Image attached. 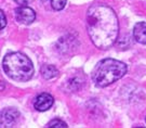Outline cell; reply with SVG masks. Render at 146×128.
Here are the masks:
<instances>
[{"label": "cell", "mask_w": 146, "mask_h": 128, "mask_svg": "<svg viewBox=\"0 0 146 128\" xmlns=\"http://www.w3.org/2000/svg\"><path fill=\"white\" fill-rule=\"evenodd\" d=\"M87 29L91 41L100 49H108L118 38L116 12L104 3H94L87 11Z\"/></svg>", "instance_id": "6da1fadb"}, {"label": "cell", "mask_w": 146, "mask_h": 128, "mask_svg": "<svg viewBox=\"0 0 146 128\" xmlns=\"http://www.w3.org/2000/svg\"><path fill=\"white\" fill-rule=\"evenodd\" d=\"M127 73V65L115 59L101 60L92 71V80L98 87H107L122 78Z\"/></svg>", "instance_id": "7a4b0ae2"}, {"label": "cell", "mask_w": 146, "mask_h": 128, "mask_svg": "<svg viewBox=\"0 0 146 128\" xmlns=\"http://www.w3.org/2000/svg\"><path fill=\"white\" fill-rule=\"evenodd\" d=\"M2 67L10 78L16 81H27L35 73L31 59L21 52H11L3 58Z\"/></svg>", "instance_id": "3957f363"}, {"label": "cell", "mask_w": 146, "mask_h": 128, "mask_svg": "<svg viewBox=\"0 0 146 128\" xmlns=\"http://www.w3.org/2000/svg\"><path fill=\"white\" fill-rule=\"evenodd\" d=\"M15 19L17 22L22 24L29 25L36 20V13L31 8L27 5H21L17 9H15Z\"/></svg>", "instance_id": "277c9868"}, {"label": "cell", "mask_w": 146, "mask_h": 128, "mask_svg": "<svg viewBox=\"0 0 146 128\" xmlns=\"http://www.w3.org/2000/svg\"><path fill=\"white\" fill-rule=\"evenodd\" d=\"M20 117V112L14 107H7L1 112V127H13Z\"/></svg>", "instance_id": "5b68a950"}, {"label": "cell", "mask_w": 146, "mask_h": 128, "mask_svg": "<svg viewBox=\"0 0 146 128\" xmlns=\"http://www.w3.org/2000/svg\"><path fill=\"white\" fill-rule=\"evenodd\" d=\"M54 103V98L48 92H42L35 99L34 107L39 112H44L51 109Z\"/></svg>", "instance_id": "8992f818"}, {"label": "cell", "mask_w": 146, "mask_h": 128, "mask_svg": "<svg viewBox=\"0 0 146 128\" xmlns=\"http://www.w3.org/2000/svg\"><path fill=\"white\" fill-rule=\"evenodd\" d=\"M133 37L137 43L146 45V23L140 22L133 28Z\"/></svg>", "instance_id": "52a82bcc"}, {"label": "cell", "mask_w": 146, "mask_h": 128, "mask_svg": "<svg viewBox=\"0 0 146 128\" xmlns=\"http://www.w3.org/2000/svg\"><path fill=\"white\" fill-rule=\"evenodd\" d=\"M41 75L44 79H52L54 77H56L58 75V71L55 66L47 64V65H43L41 67Z\"/></svg>", "instance_id": "ba28073f"}, {"label": "cell", "mask_w": 146, "mask_h": 128, "mask_svg": "<svg viewBox=\"0 0 146 128\" xmlns=\"http://www.w3.org/2000/svg\"><path fill=\"white\" fill-rule=\"evenodd\" d=\"M47 127L49 128H66L68 127L67 124L65 123V122H63L62 119H60V118H55V119H53V121H51L50 123L47 125Z\"/></svg>", "instance_id": "9c48e42d"}, {"label": "cell", "mask_w": 146, "mask_h": 128, "mask_svg": "<svg viewBox=\"0 0 146 128\" xmlns=\"http://www.w3.org/2000/svg\"><path fill=\"white\" fill-rule=\"evenodd\" d=\"M67 0H51V5L54 10L61 11L64 9Z\"/></svg>", "instance_id": "30bf717a"}, {"label": "cell", "mask_w": 146, "mask_h": 128, "mask_svg": "<svg viewBox=\"0 0 146 128\" xmlns=\"http://www.w3.org/2000/svg\"><path fill=\"white\" fill-rule=\"evenodd\" d=\"M0 23H1V29H3L7 25V17L3 11H0Z\"/></svg>", "instance_id": "8fae6325"}, {"label": "cell", "mask_w": 146, "mask_h": 128, "mask_svg": "<svg viewBox=\"0 0 146 128\" xmlns=\"http://www.w3.org/2000/svg\"><path fill=\"white\" fill-rule=\"evenodd\" d=\"M31 0H15L16 3H19L20 5H27Z\"/></svg>", "instance_id": "7c38bea8"}]
</instances>
